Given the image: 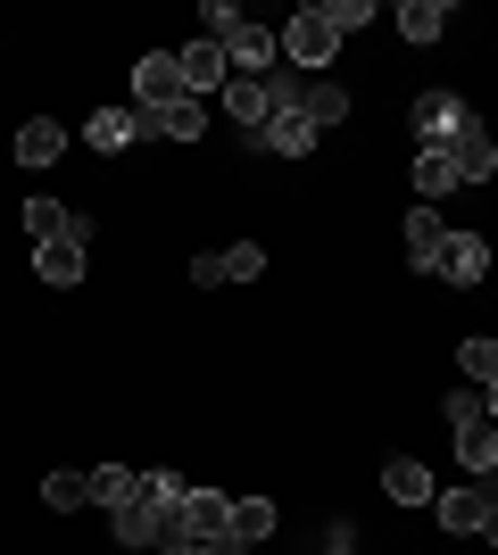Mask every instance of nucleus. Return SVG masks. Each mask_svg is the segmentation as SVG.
<instances>
[{"label": "nucleus", "instance_id": "obj_1", "mask_svg": "<svg viewBox=\"0 0 498 555\" xmlns=\"http://www.w3.org/2000/svg\"><path fill=\"white\" fill-rule=\"evenodd\" d=\"M274 50H283V59H291L299 75H324V67H332V50H341V34H332V25L316 17V9H299V17H291L283 34H274Z\"/></svg>", "mask_w": 498, "mask_h": 555}, {"label": "nucleus", "instance_id": "obj_2", "mask_svg": "<svg viewBox=\"0 0 498 555\" xmlns=\"http://www.w3.org/2000/svg\"><path fill=\"white\" fill-rule=\"evenodd\" d=\"M175 531L191 539V547H225L233 539V498H216V489H191L183 506H175ZM175 539V547H183Z\"/></svg>", "mask_w": 498, "mask_h": 555}, {"label": "nucleus", "instance_id": "obj_3", "mask_svg": "<svg viewBox=\"0 0 498 555\" xmlns=\"http://www.w3.org/2000/svg\"><path fill=\"white\" fill-rule=\"evenodd\" d=\"M407 125H416V141H424V150H449V141L465 133V125H474V108H465L457 92H416Z\"/></svg>", "mask_w": 498, "mask_h": 555}, {"label": "nucleus", "instance_id": "obj_4", "mask_svg": "<svg viewBox=\"0 0 498 555\" xmlns=\"http://www.w3.org/2000/svg\"><path fill=\"white\" fill-rule=\"evenodd\" d=\"M175 539H183L175 531V506H158L150 489L117 506V547H175Z\"/></svg>", "mask_w": 498, "mask_h": 555}, {"label": "nucleus", "instance_id": "obj_5", "mask_svg": "<svg viewBox=\"0 0 498 555\" xmlns=\"http://www.w3.org/2000/svg\"><path fill=\"white\" fill-rule=\"evenodd\" d=\"M216 50H225V67H241V75H266L274 67V59H283V50H274V34H266V25H225V34H208Z\"/></svg>", "mask_w": 498, "mask_h": 555}, {"label": "nucleus", "instance_id": "obj_6", "mask_svg": "<svg viewBox=\"0 0 498 555\" xmlns=\"http://www.w3.org/2000/svg\"><path fill=\"white\" fill-rule=\"evenodd\" d=\"M225 116H233L241 133H266V116H274V83H266V75H225Z\"/></svg>", "mask_w": 498, "mask_h": 555}, {"label": "nucleus", "instance_id": "obj_7", "mask_svg": "<svg viewBox=\"0 0 498 555\" xmlns=\"http://www.w3.org/2000/svg\"><path fill=\"white\" fill-rule=\"evenodd\" d=\"M266 274V249L258 241H241V249H216V257H191V282L216 291V282H258Z\"/></svg>", "mask_w": 498, "mask_h": 555}, {"label": "nucleus", "instance_id": "obj_8", "mask_svg": "<svg viewBox=\"0 0 498 555\" xmlns=\"http://www.w3.org/2000/svg\"><path fill=\"white\" fill-rule=\"evenodd\" d=\"M34 274L50 291H75L84 282V232H59V241H34Z\"/></svg>", "mask_w": 498, "mask_h": 555}, {"label": "nucleus", "instance_id": "obj_9", "mask_svg": "<svg viewBox=\"0 0 498 555\" xmlns=\"http://www.w3.org/2000/svg\"><path fill=\"white\" fill-rule=\"evenodd\" d=\"M133 92H142V108H175V100H183V59H175V50H150L142 67H133Z\"/></svg>", "mask_w": 498, "mask_h": 555}, {"label": "nucleus", "instance_id": "obj_10", "mask_svg": "<svg viewBox=\"0 0 498 555\" xmlns=\"http://www.w3.org/2000/svg\"><path fill=\"white\" fill-rule=\"evenodd\" d=\"M432 274L482 282V274H490V241H482V232H449V241H440V257H432Z\"/></svg>", "mask_w": 498, "mask_h": 555}, {"label": "nucleus", "instance_id": "obj_11", "mask_svg": "<svg viewBox=\"0 0 498 555\" xmlns=\"http://www.w3.org/2000/svg\"><path fill=\"white\" fill-rule=\"evenodd\" d=\"M382 498H391V506H432L440 489H432V473L416 456H391V464H382Z\"/></svg>", "mask_w": 498, "mask_h": 555}, {"label": "nucleus", "instance_id": "obj_12", "mask_svg": "<svg viewBox=\"0 0 498 555\" xmlns=\"http://www.w3.org/2000/svg\"><path fill=\"white\" fill-rule=\"evenodd\" d=\"M258 150H274V158H308V150H316V125L299 108H274V116H266V133H258Z\"/></svg>", "mask_w": 498, "mask_h": 555}, {"label": "nucleus", "instance_id": "obj_13", "mask_svg": "<svg viewBox=\"0 0 498 555\" xmlns=\"http://www.w3.org/2000/svg\"><path fill=\"white\" fill-rule=\"evenodd\" d=\"M449 158H457V183H490L498 175V141L482 133V125H465V133L449 141Z\"/></svg>", "mask_w": 498, "mask_h": 555}, {"label": "nucleus", "instance_id": "obj_14", "mask_svg": "<svg viewBox=\"0 0 498 555\" xmlns=\"http://www.w3.org/2000/svg\"><path fill=\"white\" fill-rule=\"evenodd\" d=\"M299 116L324 133V125H341V116H349V92H341L332 75H299Z\"/></svg>", "mask_w": 498, "mask_h": 555}, {"label": "nucleus", "instance_id": "obj_15", "mask_svg": "<svg viewBox=\"0 0 498 555\" xmlns=\"http://www.w3.org/2000/svg\"><path fill=\"white\" fill-rule=\"evenodd\" d=\"M142 133H158V141H200V133H208V108H200V100H175V108H142Z\"/></svg>", "mask_w": 498, "mask_h": 555}, {"label": "nucleus", "instance_id": "obj_16", "mask_svg": "<svg viewBox=\"0 0 498 555\" xmlns=\"http://www.w3.org/2000/svg\"><path fill=\"white\" fill-rule=\"evenodd\" d=\"M490 489H440V531H482L490 522Z\"/></svg>", "mask_w": 498, "mask_h": 555}, {"label": "nucleus", "instance_id": "obj_17", "mask_svg": "<svg viewBox=\"0 0 498 555\" xmlns=\"http://www.w3.org/2000/svg\"><path fill=\"white\" fill-rule=\"evenodd\" d=\"M449 191H457V158H449V150H416V199L440 208Z\"/></svg>", "mask_w": 498, "mask_h": 555}, {"label": "nucleus", "instance_id": "obj_18", "mask_svg": "<svg viewBox=\"0 0 498 555\" xmlns=\"http://www.w3.org/2000/svg\"><path fill=\"white\" fill-rule=\"evenodd\" d=\"M440 241H449L440 208H416V216H407V266H424V274H432V257H440Z\"/></svg>", "mask_w": 498, "mask_h": 555}, {"label": "nucleus", "instance_id": "obj_19", "mask_svg": "<svg viewBox=\"0 0 498 555\" xmlns=\"http://www.w3.org/2000/svg\"><path fill=\"white\" fill-rule=\"evenodd\" d=\"M191 92H225V50H216V42H191L183 50V100Z\"/></svg>", "mask_w": 498, "mask_h": 555}, {"label": "nucleus", "instance_id": "obj_20", "mask_svg": "<svg viewBox=\"0 0 498 555\" xmlns=\"http://www.w3.org/2000/svg\"><path fill=\"white\" fill-rule=\"evenodd\" d=\"M59 150H67V133H59L50 116H25V125H17V166H50Z\"/></svg>", "mask_w": 498, "mask_h": 555}, {"label": "nucleus", "instance_id": "obj_21", "mask_svg": "<svg viewBox=\"0 0 498 555\" xmlns=\"http://www.w3.org/2000/svg\"><path fill=\"white\" fill-rule=\"evenodd\" d=\"M457 456H465L474 481H490L498 473V423H465V431H457Z\"/></svg>", "mask_w": 498, "mask_h": 555}, {"label": "nucleus", "instance_id": "obj_22", "mask_svg": "<svg viewBox=\"0 0 498 555\" xmlns=\"http://www.w3.org/2000/svg\"><path fill=\"white\" fill-rule=\"evenodd\" d=\"M274 522H283V514H274V498H233V539H241V547L274 539Z\"/></svg>", "mask_w": 498, "mask_h": 555}, {"label": "nucleus", "instance_id": "obj_23", "mask_svg": "<svg viewBox=\"0 0 498 555\" xmlns=\"http://www.w3.org/2000/svg\"><path fill=\"white\" fill-rule=\"evenodd\" d=\"M84 133H92V150H125V141H142V108H100Z\"/></svg>", "mask_w": 498, "mask_h": 555}, {"label": "nucleus", "instance_id": "obj_24", "mask_svg": "<svg viewBox=\"0 0 498 555\" xmlns=\"http://www.w3.org/2000/svg\"><path fill=\"white\" fill-rule=\"evenodd\" d=\"M25 232H34V241H59V232H92V224H84V216H67L59 199H25Z\"/></svg>", "mask_w": 498, "mask_h": 555}, {"label": "nucleus", "instance_id": "obj_25", "mask_svg": "<svg viewBox=\"0 0 498 555\" xmlns=\"http://www.w3.org/2000/svg\"><path fill=\"white\" fill-rule=\"evenodd\" d=\"M399 34H407V42H440V34H449V9H440V0H407Z\"/></svg>", "mask_w": 498, "mask_h": 555}, {"label": "nucleus", "instance_id": "obj_26", "mask_svg": "<svg viewBox=\"0 0 498 555\" xmlns=\"http://www.w3.org/2000/svg\"><path fill=\"white\" fill-rule=\"evenodd\" d=\"M125 498H142V473H125V464H100V473H92V506L117 514Z\"/></svg>", "mask_w": 498, "mask_h": 555}, {"label": "nucleus", "instance_id": "obj_27", "mask_svg": "<svg viewBox=\"0 0 498 555\" xmlns=\"http://www.w3.org/2000/svg\"><path fill=\"white\" fill-rule=\"evenodd\" d=\"M42 498H50V514L92 506V473H50V481H42Z\"/></svg>", "mask_w": 498, "mask_h": 555}, {"label": "nucleus", "instance_id": "obj_28", "mask_svg": "<svg viewBox=\"0 0 498 555\" xmlns=\"http://www.w3.org/2000/svg\"><path fill=\"white\" fill-rule=\"evenodd\" d=\"M316 17L332 34H357V25H374V0H316Z\"/></svg>", "mask_w": 498, "mask_h": 555}, {"label": "nucleus", "instance_id": "obj_29", "mask_svg": "<svg viewBox=\"0 0 498 555\" xmlns=\"http://www.w3.org/2000/svg\"><path fill=\"white\" fill-rule=\"evenodd\" d=\"M457 365H465L482 390H490V382H498V340H465V348H457Z\"/></svg>", "mask_w": 498, "mask_h": 555}, {"label": "nucleus", "instance_id": "obj_30", "mask_svg": "<svg viewBox=\"0 0 498 555\" xmlns=\"http://www.w3.org/2000/svg\"><path fill=\"white\" fill-rule=\"evenodd\" d=\"M142 489H150V498H158V506H183V498H191V489L175 481V473H142Z\"/></svg>", "mask_w": 498, "mask_h": 555}, {"label": "nucleus", "instance_id": "obj_31", "mask_svg": "<svg viewBox=\"0 0 498 555\" xmlns=\"http://www.w3.org/2000/svg\"><path fill=\"white\" fill-rule=\"evenodd\" d=\"M449 423H457V431H465V423H490V415H482V390H457L449 398Z\"/></svg>", "mask_w": 498, "mask_h": 555}, {"label": "nucleus", "instance_id": "obj_32", "mask_svg": "<svg viewBox=\"0 0 498 555\" xmlns=\"http://www.w3.org/2000/svg\"><path fill=\"white\" fill-rule=\"evenodd\" d=\"M332 555H357V539H349V522H341V531H332Z\"/></svg>", "mask_w": 498, "mask_h": 555}, {"label": "nucleus", "instance_id": "obj_33", "mask_svg": "<svg viewBox=\"0 0 498 555\" xmlns=\"http://www.w3.org/2000/svg\"><path fill=\"white\" fill-rule=\"evenodd\" d=\"M482 415H490V423H498V382H490V390H482Z\"/></svg>", "mask_w": 498, "mask_h": 555}, {"label": "nucleus", "instance_id": "obj_34", "mask_svg": "<svg viewBox=\"0 0 498 555\" xmlns=\"http://www.w3.org/2000/svg\"><path fill=\"white\" fill-rule=\"evenodd\" d=\"M482 539H490V547H498V506H490V522H482Z\"/></svg>", "mask_w": 498, "mask_h": 555}]
</instances>
